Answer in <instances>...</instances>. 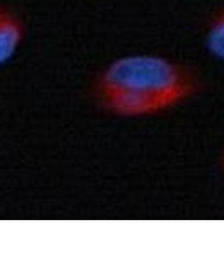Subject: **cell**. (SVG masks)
<instances>
[{"label":"cell","mask_w":224,"mask_h":253,"mask_svg":"<svg viewBox=\"0 0 224 253\" xmlns=\"http://www.w3.org/2000/svg\"><path fill=\"white\" fill-rule=\"evenodd\" d=\"M205 46L210 54L224 62V9L213 15L205 35Z\"/></svg>","instance_id":"obj_3"},{"label":"cell","mask_w":224,"mask_h":253,"mask_svg":"<svg viewBox=\"0 0 224 253\" xmlns=\"http://www.w3.org/2000/svg\"><path fill=\"white\" fill-rule=\"evenodd\" d=\"M23 38V26L15 15L0 7V65L12 58Z\"/></svg>","instance_id":"obj_2"},{"label":"cell","mask_w":224,"mask_h":253,"mask_svg":"<svg viewBox=\"0 0 224 253\" xmlns=\"http://www.w3.org/2000/svg\"><path fill=\"white\" fill-rule=\"evenodd\" d=\"M201 88L200 76L189 65L141 53L110 63L97 79L95 95L101 107L114 115L142 118L177 107Z\"/></svg>","instance_id":"obj_1"}]
</instances>
